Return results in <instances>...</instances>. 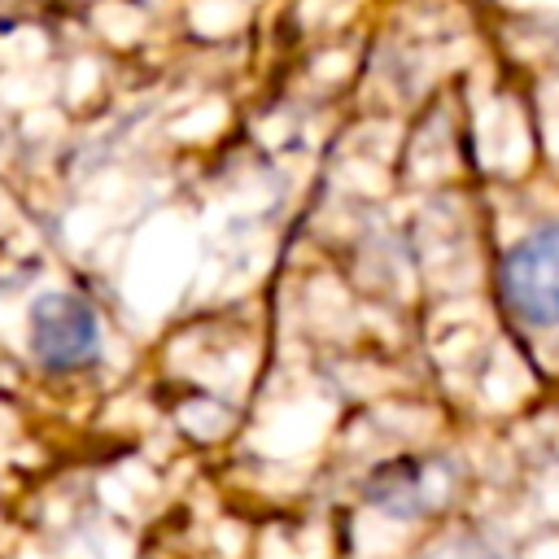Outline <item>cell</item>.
Listing matches in <instances>:
<instances>
[{"label": "cell", "instance_id": "cell-1", "mask_svg": "<svg viewBox=\"0 0 559 559\" xmlns=\"http://www.w3.org/2000/svg\"><path fill=\"white\" fill-rule=\"evenodd\" d=\"M31 354L48 371H79L100 354V319L74 293H44L31 306Z\"/></svg>", "mask_w": 559, "mask_h": 559}, {"label": "cell", "instance_id": "cell-2", "mask_svg": "<svg viewBox=\"0 0 559 559\" xmlns=\"http://www.w3.org/2000/svg\"><path fill=\"white\" fill-rule=\"evenodd\" d=\"M502 297L524 323H559V223L524 236L507 253Z\"/></svg>", "mask_w": 559, "mask_h": 559}, {"label": "cell", "instance_id": "cell-3", "mask_svg": "<svg viewBox=\"0 0 559 559\" xmlns=\"http://www.w3.org/2000/svg\"><path fill=\"white\" fill-rule=\"evenodd\" d=\"M367 502L389 511V515H428L437 511L445 498H450V467L441 459H393V463H380L367 485H362Z\"/></svg>", "mask_w": 559, "mask_h": 559}, {"label": "cell", "instance_id": "cell-4", "mask_svg": "<svg viewBox=\"0 0 559 559\" xmlns=\"http://www.w3.org/2000/svg\"><path fill=\"white\" fill-rule=\"evenodd\" d=\"M424 559H502V555H498L493 546L476 542V537H450V542L432 546Z\"/></svg>", "mask_w": 559, "mask_h": 559}]
</instances>
